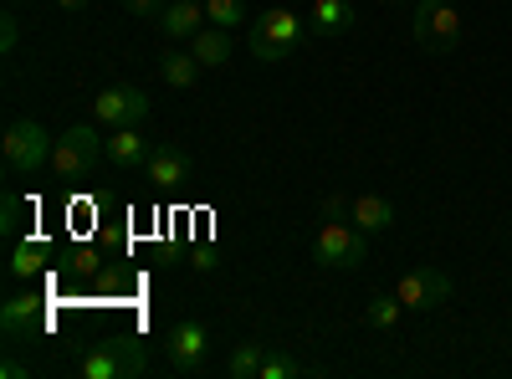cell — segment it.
<instances>
[{
  "instance_id": "1",
  "label": "cell",
  "mask_w": 512,
  "mask_h": 379,
  "mask_svg": "<svg viewBox=\"0 0 512 379\" xmlns=\"http://www.w3.org/2000/svg\"><path fill=\"white\" fill-rule=\"evenodd\" d=\"M0 149H6V170H11L16 180H36L41 164H52L57 139L41 129L36 118H16L11 129H6V139H0Z\"/></svg>"
},
{
  "instance_id": "2",
  "label": "cell",
  "mask_w": 512,
  "mask_h": 379,
  "mask_svg": "<svg viewBox=\"0 0 512 379\" xmlns=\"http://www.w3.org/2000/svg\"><path fill=\"white\" fill-rule=\"evenodd\" d=\"M82 379H139L144 374V349L123 333H108V339L88 344V354L77 359Z\"/></svg>"
},
{
  "instance_id": "3",
  "label": "cell",
  "mask_w": 512,
  "mask_h": 379,
  "mask_svg": "<svg viewBox=\"0 0 512 379\" xmlns=\"http://www.w3.org/2000/svg\"><path fill=\"white\" fill-rule=\"evenodd\" d=\"M108 154V139L98 134V123H72L52 149V170L62 180H88L98 170V159Z\"/></svg>"
},
{
  "instance_id": "4",
  "label": "cell",
  "mask_w": 512,
  "mask_h": 379,
  "mask_svg": "<svg viewBox=\"0 0 512 379\" xmlns=\"http://www.w3.org/2000/svg\"><path fill=\"white\" fill-rule=\"evenodd\" d=\"M410 31H415L420 52L446 57V52H456V41H461V11L451 6V0H420V6L410 11Z\"/></svg>"
},
{
  "instance_id": "5",
  "label": "cell",
  "mask_w": 512,
  "mask_h": 379,
  "mask_svg": "<svg viewBox=\"0 0 512 379\" xmlns=\"http://www.w3.org/2000/svg\"><path fill=\"white\" fill-rule=\"evenodd\" d=\"M313 262L333 267V272H354V267L369 262V241L349 221H323V231L313 236Z\"/></svg>"
},
{
  "instance_id": "6",
  "label": "cell",
  "mask_w": 512,
  "mask_h": 379,
  "mask_svg": "<svg viewBox=\"0 0 512 379\" xmlns=\"http://www.w3.org/2000/svg\"><path fill=\"white\" fill-rule=\"evenodd\" d=\"M303 41V21H297L292 11H267V16H256L251 21V31H246V47H251V57L256 62H282V57H292V47Z\"/></svg>"
},
{
  "instance_id": "7",
  "label": "cell",
  "mask_w": 512,
  "mask_h": 379,
  "mask_svg": "<svg viewBox=\"0 0 512 379\" xmlns=\"http://www.w3.org/2000/svg\"><path fill=\"white\" fill-rule=\"evenodd\" d=\"M93 118L103 123V129H139V123L149 118V93L144 88H103L93 98Z\"/></svg>"
},
{
  "instance_id": "8",
  "label": "cell",
  "mask_w": 512,
  "mask_h": 379,
  "mask_svg": "<svg viewBox=\"0 0 512 379\" xmlns=\"http://www.w3.org/2000/svg\"><path fill=\"white\" fill-rule=\"evenodd\" d=\"M205 349H210L205 323L180 318V323L164 328V359H169V369H175V374H195V369L205 364Z\"/></svg>"
},
{
  "instance_id": "9",
  "label": "cell",
  "mask_w": 512,
  "mask_h": 379,
  "mask_svg": "<svg viewBox=\"0 0 512 379\" xmlns=\"http://www.w3.org/2000/svg\"><path fill=\"white\" fill-rule=\"evenodd\" d=\"M395 292H400V303H405L410 313H431V308H441V303L451 298V277H446L441 267H410Z\"/></svg>"
},
{
  "instance_id": "10",
  "label": "cell",
  "mask_w": 512,
  "mask_h": 379,
  "mask_svg": "<svg viewBox=\"0 0 512 379\" xmlns=\"http://www.w3.org/2000/svg\"><path fill=\"white\" fill-rule=\"evenodd\" d=\"M41 328H47V303H41L36 292H11V298L0 303V333L11 339V349L26 344Z\"/></svg>"
},
{
  "instance_id": "11",
  "label": "cell",
  "mask_w": 512,
  "mask_h": 379,
  "mask_svg": "<svg viewBox=\"0 0 512 379\" xmlns=\"http://www.w3.org/2000/svg\"><path fill=\"white\" fill-rule=\"evenodd\" d=\"M144 175H149L154 190H180V185L190 180V159H185V149H175V144H159V149L149 154V164H144Z\"/></svg>"
},
{
  "instance_id": "12",
  "label": "cell",
  "mask_w": 512,
  "mask_h": 379,
  "mask_svg": "<svg viewBox=\"0 0 512 379\" xmlns=\"http://www.w3.org/2000/svg\"><path fill=\"white\" fill-rule=\"evenodd\" d=\"M154 21H159V31L169 41H190L205 26V6H200V0H164V11Z\"/></svg>"
},
{
  "instance_id": "13",
  "label": "cell",
  "mask_w": 512,
  "mask_h": 379,
  "mask_svg": "<svg viewBox=\"0 0 512 379\" xmlns=\"http://www.w3.org/2000/svg\"><path fill=\"white\" fill-rule=\"evenodd\" d=\"M349 221H354L364 236H379V231H390V226L400 221V210H395V200H384V195H354Z\"/></svg>"
},
{
  "instance_id": "14",
  "label": "cell",
  "mask_w": 512,
  "mask_h": 379,
  "mask_svg": "<svg viewBox=\"0 0 512 379\" xmlns=\"http://www.w3.org/2000/svg\"><path fill=\"white\" fill-rule=\"evenodd\" d=\"M47 267H52V246L41 236H21L11 251V282H36Z\"/></svg>"
},
{
  "instance_id": "15",
  "label": "cell",
  "mask_w": 512,
  "mask_h": 379,
  "mask_svg": "<svg viewBox=\"0 0 512 379\" xmlns=\"http://www.w3.org/2000/svg\"><path fill=\"white\" fill-rule=\"evenodd\" d=\"M313 31L318 36H349L359 26V11H354V0H313Z\"/></svg>"
},
{
  "instance_id": "16",
  "label": "cell",
  "mask_w": 512,
  "mask_h": 379,
  "mask_svg": "<svg viewBox=\"0 0 512 379\" xmlns=\"http://www.w3.org/2000/svg\"><path fill=\"white\" fill-rule=\"evenodd\" d=\"M149 154H154V144H149L139 129H113V139H108V159L118 164V170H144Z\"/></svg>"
},
{
  "instance_id": "17",
  "label": "cell",
  "mask_w": 512,
  "mask_h": 379,
  "mask_svg": "<svg viewBox=\"0 0 512 379\" xmlns=\"http://www.w3.org/2000/svg\"><path fill=\"white\" fill-rule=\"evenodd\" d=\"M190 52L200 57V67H226V62H231V31L200 26V31L190 36Z\"/></svg>"
},
{
  "instance_id": "18",
  "label": "cell",
  "mask_w": 512,
  "mask_h": 379,
  "mask_svg": "<svg viewBox=\"0 0 512 379\" xmlns=\"http://www.w3.org/2000/svg\"><path fill=\"white\" fill-rule=\"evenodd\" d=\"M200 72H205V67H200L195 52H180V47L159 52V77L169 82V88H195V77H200Z\"/></svg>"
},
{
  "instance_id": "19",
  "label": "cell",
  "mask_w": 512,
  "mask_h": 379,
  "mask_svg": "<svg viewBox=\"0 0 512 379\" xmlns=\"http://www.w3.org/2000/svg\"><path fill=\"white\" fill-rule=\"evenodd\" d=\"M262 359H267V344H262V339H246V344H236L226 374H231V379H256V374H262Z\"/></svg>"
},
{
  "instance_id": "20",
  "label": "cell",
  "mask_w": 512,
  "mask_h": 379,
  "mask_svg": "<svg viewBox=\"0 0 512 379\" xmlns=\"http://www.w3.org/2000/svg\"><path fill=\"white\" fill-rule=\"evenodd\" d=\"M303 374H318V369H313V364H297V359H292V354H282V349H277V354L267 349L262 374H256V379H303Z\"/></svg>"
},
{
  "instance_id": "21",
  "label": "cell",
  "mask_w": 512,
  "mask_h": 379,
  "mask_svg": "<svg viewBox=\"0 0 512 379\" xmlns=\"http://www.w3.org/2000/svg\"><path fill=\"white\" fill-rule=\"evenodd\" d=\"M400 292H374V298H369V308H364V318L374 323V328H395L400 323Z\"/></svg>"
},
{
  "instance_id": "22",
  "label": "cell",
  "mask_w": 512,
  "mask_h": 379,
  "mask_svg": "<svg viewBox=\"0 0 512 379\" xmlns=\"http://www.w3.org/2000/svg\"><path fill=\"white\" fill-rule=\"evenodd\" d=\"M205 21L221 31H236L246 21V0H205Z\"/></svg>"
},
{
  "instance_id": "23",
  "label": "cell",
  "mask_w": 512,
  "mask_h": 379,
  "mask_svg": "<svg viewBox=\"0 0 512 379\" xmlns=\"http://www.w3.org/2000/svg\"><path fill=\"white\" fill-rule=\"evenodd\" d=\"M26 216V205H21V195L16 190H6V200H0V236H6V241H21V221Z\"/></svg>"
},
{
  "instance_id": "24",
  "label": "cell",
  "mask_w": 512,
  "mask_h": 379,
  "mask_svg": "<svg viewBox=\"0 0 512 379\" xmlns=\"http://www.w3.org/2000/svg\"><path fill=\"white\" fill-rule=\"evenodd\" d=\"M16 41H21V16L16 11H6V16H0V52H16Z\"/></svg>"
},
{
  "instance_id": "25",
  "label": "cell",
  "mask_w": 512,
  "mask_h": 379,
  "mask_svg": "<svg viewBox=\"0 0 512 379\" xmlns=\"http://www.w3.org/2000/svg\"><path fill=\"white\" fill-rule=\"evenodd\" d=\"M67 267H72L77 277H93V272H98V257H93V251H88V246H77V251H72V257H67Z\"/></svg>"
},
{
  "instance_id": "26",
  "label": "cell",
  "mask_w": 512,
  "mask_h": 379,
  "mask_svg": "<svg viewBox=\"0 0 512 379\" xmlns=\"http://www.w3.org/2000/svg\"><path fill=\"white\" fill-rule=\"evenodd\" d=\"M349 205H354V200L328 195V200H323V221H349Z\"/></svg>"
},
{
  "instance_id": "27",
  "label": "cell",
  "mask_w": 512,
  "mask_h": 379,
  "mask_svg": "<svg viewBox=\"0 0 512 379\" xmlns=\"http://www.w3.org/2000/svg\"><path fill=\"white\" fill-rule=\"evenodd\" d=\"M123 11H134V16H159L164 0H123Z\"/></svg>"
},
{
  "instance_id": "28",
  "label": "cell",
  "mask_w": 512,
  "mask_h": 379,
  "mask_svg": "<svg viewBox=\"0 0 512 379\" xmlns=\"http://www.w3.org/2000/svg\"><path fill=\"white\" fill-rule=\"evenodd\" d=\"M0 379H31V364H21V359L11 354L6 364H0Z\"/></svg>"
},
{
  "instance_id": "29",
  "label": "cell",
  "mask_w": 512,
  "mask_h": 379,
  "mask_svg": "<svg viewBox=\"0 0 512 379\" xmlns=\"http://www.w3.org/2000/svg\"><path fill=\"white\" fill-rule=\"evenodd\" d=\"M190 262H195V272H210V267H216V251H210V246H195Z\"/></svg>"
},
{
  "instance_id": "30",
  "label": "cell",
  "mask_w": 512,
  "mask_h": 379,
  "mask_svg": "<svg viewBox=\"0 0 512 379\" xmlns=\"http://www.w3.org/2000/svg\"><path fill=\"white\" fill-rule=\"evenodd\" d=\"M62 11H88V0H57Z\"/></svg>"
},
{
  "instance_id": "31",
  "label": "cell",
  "mask_w": 512,
  "mask_h": 379,
  "mask_svg": "<svg viewBox=\"0 0 512 379\" xmlns=\"http://www.w3.org/2000/svg\"><path fill=\"white\" fill-rule=\"evenodd\" d=\"M395 6H410V11H415V6H420V0H395Z\"/></svg>"
},
{
  "instance_id": "32",
  "label": "cell",
  "mask_w": 512,
  "mask_h": 379,
  "mask_svg": "<svg viewBox=\"0 0 512 379\" xmlns=\"http://www.w3.org/2000/svg\"><path fill=\"white\" fill-rule=\"evenodd\" d=\"M507 287H512V277H507Z\"/></svg>"
},
{
  "instance_id": "33",
  "label": "cell",
  "mask_w": 512,
  "mask_h": 379,
  "mask_svg": "<svg viewBox=\"0 0 512 379\" xmlns=\"http://www.w3.org/2000/svg\"><path fill=\"white\" fill-rule=\"evenodd\" d=\"M200 6H205V0H200Z\"/></svg>"
}]
</instances>
